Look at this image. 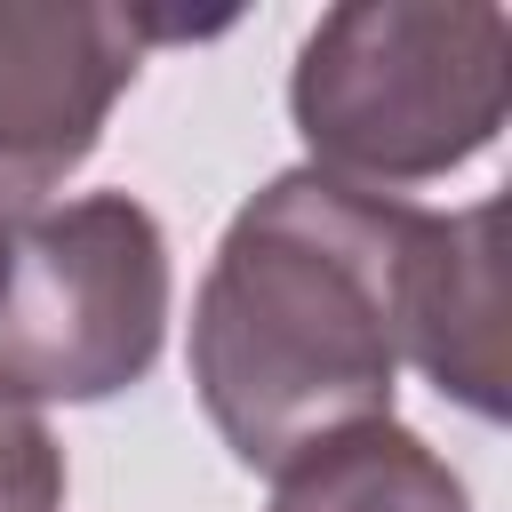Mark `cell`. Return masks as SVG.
I'll return each mask as SVG.
<instances>
[{"instance_id":"1","label":"cell","mask_w":512,"mask_h":512,"mask_svg":"<svg viewBox=\"0 0 512 512\" xmlns=\"http://www.w3.org/2000/svg\"><path fill=\"white\" fill-rule=\"evenodd\" d=\"M416 200L280 168L224 224L192 296V392L248 472L392 416Z\"/></svg>"},{"instance_id":"2","label":"cell","mask_w":512,"mask_h":512,"mask_svg":"<svg viewBox=\"0 0 512 512\" xmlns=\"http://www.w3.org/2000/svg\"><path fill=\"white\" fill-rule=\"evenodd\" d=\"M512 104V16L488 0H344L288 72L304 168L408 192L480 160Z\"/></svg>"},{"instance_id":"3","label":"cell","mask_w":512,"mask_h":512,"mask_svg":"<svg viewBox=\"0 0 512 512\" xmlns=\"http://www.w3.org/2000/svg\"><path fill=\"white\" fill-rule=\"evenodd\" d=\"M168 232L128 192L0 216V384L16 400H112L168 336Z\"/></svg>"},{"instance_id":"4","label":"cell","mask_w":512,"mask_h":512,"mask_svg":"<svg viewBox=\"0 0 512 512\" xmlns=\"http://www.w3.org/2000/svg\"><path fill=\"white\" fill-rule=\"evenodd\" d=\"M152 16L104 0H0V216L40 208L136 88Z\"/></svg>"},{"instance_id":"5","label":"cell","mask_w":512,"mask_h":512,"mask_svg":"<svg viewBox=\"0 0 512 512\" xmlns=\"http://www.w3.org/2000/svg\"><path fill=\"white\" fill-rule=\"evenodd\" d=\"M400 360H416L440 400L504 416V200L416 216L400 256Z\"/></svg>"},{"instance_id":"6","label":"cell","mask_w":512,"mask_h":512,"mask_svg":"<svg viewBox=\"0 0 512 512\" xmlns=\"http://www.w3.org/2000/svg\"><path fill=\"white\" fill-rule=\"evenodd\" d=\"M272 512H472V496L424 432L384 416L272 472Z\"/></svg>"},{"instance_id":"7","label":"cell","mask_w":512,"mask_h":512,"mask_svg":"<svg viewBox=\"0 0 512 512\" xmlns=\"http://www.w3.org/2000/svg\"><path fill=\"white\" fill-rule=\"evenodd\" d=\"M64 504V448L32 400L0 384V512H56Z\"/></svg>"}]
</instances>
